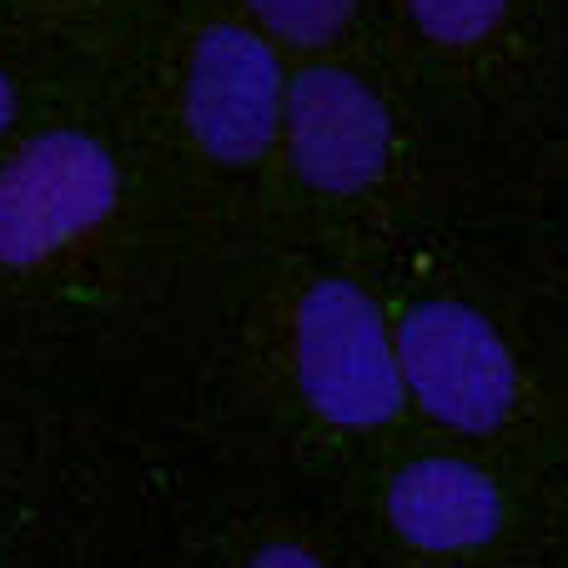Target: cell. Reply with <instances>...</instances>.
Segmentation results:
<instances>
[{"label":"cell","mask_w":568,"mask_h":568,"mask_svg":"<svg viewBox=\"0 0 568 568\" xmlns=\"http://www.w3.org/2000/svg\"><path fill=\"white\" fill-rule=\"evenodd\" d=\"M121 196L111 151L87 131H45L0 166V267H36L97 232Z\"/></svg>","instance_id":"2"},{"label":"cell","mask_w":568,"mask_h":568,"mask_svg":"<svg viewBox=\"0 0 568 568\" xmlns=\"http://www.w3.org/2000/svg\"><path fill=\"white\" fill-rule=\"evenodd\" d=\"M287 87L272 36L247 16H212L186 51V131L226 166L262 161L287 121Z\"/></svg>","instance_id":"3"},{"label":"cell","mask_w":568,"mask_h":568,"mask_svg":"<svg viewBox=\"0 0 568 568\" xmlns=\"http://www.w3.org/2000/svg\"><path fill=\"white\" fill-rule=\"evenodd\" d=\"M297 383L307 408L333 428H383L403 408L397 333L357 282H312L297 302Z\"/></svg>","instance_id":"1"},{"label":"cell","mask_w":568,"mask_h":568,"mask_svg":"<svg viewBox=\"0 0 568 568\" xmlns=\"http://www.w3.org/2000/svg\"><path fill=\"white\" fill-rule=\"evenodd\" d=\"M397 363L408 393L443 428L494 433L514 413V353L494 322L468 302H413L397 327Z\"/></svg>","instance_id":"4"},{"label":"cell","mask_w":568,"mask_h":568,"mask_svg":"<svg viewBox=\"0 0 568 568\" xmlns=\"http://www.w3.org/2000/svg\"><path fill=\"white\" fill-rule=\"evenodd\" d=\"M11 121H16V87H11V75L0 71V136L11 131Z\"/></svg>","instance_id":"10"},{"label":"cell","mask_w":568,"mask_h":568,"mask_svg":"<svg viewBox=\"0 0 568 568\" xmlns=\"http://www.w3.org/2000/svg\"><path fill=\"white\" fill-rule=\"evenodd\" d=\"M242 568H327V564L302 544H267V548H257Z\"/></svg>","instance_id":"9"},{"label":"cell","mask_w":568,"mask_h":568,"mask_svg":"<svg viewBox=\"0 0 568 568\" xmlns=\"http://www.w3.org/2000/svg\"><path fill=\"white\" fill-rule=\"evenodd\" d=\"M262 36L297 51H322L343 41L363 16V0H236Z\"/></svg>","instance_id":"7"},{"label":"cell","mask_w":568,"mask_h":568,"mask_svg":"<svg viewBox=\"0 0 568 568\" xmlns=\"http://www.w3.org/2000/svg\"><path fill=\"white\" fill-rule=\"evenodd\" d=\"M397 6L413 21V31L443 51H473L494 41L518 11V0H397Z\"/></svg>","instance_id":"8"},{"label":"cell","mask_w":568,"mask_h":568,"mask_svg":"<svg viewBox=\"0 0 568 568\" xmlns=\"http://www.w3.org/2000/svg\"><path fill=\"white\" fill-rule=\"evenodd\" d=\"M287 146L312 192L353 196L383 176L393 116L363 75L343 65H307L287 87Z\"/></svg>","instance_id":"5"},{"label":"cell","mask_w":568,"mask_h":568,"mask_svg":"<svg viewBox=\"0 0 568 568\" xmlns=\"http://www.w3.org/2000/svg\"><path fill=\"white\" fill-rule=\"evenodd\" d=\"M387 524L423 554H468L504 528V494L463 458H418L387 488Z\"/></svg>","instance_id":"6"}]
</instances>
